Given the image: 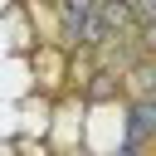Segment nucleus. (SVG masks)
Here are the masks:
<instances>
[{"instance_id":"nucleus-1","label":"nucleus","mask_w":156,"mask_h":156,"mask_svg":"<svg viewBox=\"0 0 156 156\" xmlns=\"http://www.w3.org/2000/svg\"><path fill=\"white\" fill-rule=\"evenodd\" d=\"M93 5H98V0H63V34H68V39H83V34H88Z\"/></svg>"},{"instance_id":"nucleus-2","label":"nucleus","mask_w":156,"mask_h":156,"mask_svg":"<svg viewBox=\"0 0 156 156\" xmlns=\"http://www.w3.org/2000/svg\"><path fill=\"white\" fill-rule=\"evenodd\" d=\"M151 127H156V117H151V102H136V107H132V117H127V132H132V136L141 141V136H146Z\"/></svg>"},{"instance_id":"nucleus-3","label":"nucleus","mask_w":156,"mask_h":156,"mask_svg":"<svg viewBox=\"0 0 156 156\" xmlns=\"http://www.w3.org/2000/svg\"><path fill=\"white\" fill-rule=\"evenodd\" d=\"M127 10H132V15L141 20V24H151V10H156V0H132Z\"/></svg>"},{"instance_id":"nucleus-4","label":"nucleus","mask_w":156,"mask_h":156,"mask_svg":"<svg viewBox=\"0 0 156 156\" xmlns=\"http://www.w3.org/2000/svg\"><path fill=\"white\" fill-rule=\"evenodd\" d=\"M117 156H141V141H136V136H132V141H127V146H122V151H117Z\"/></svg>"}]
</instances>
